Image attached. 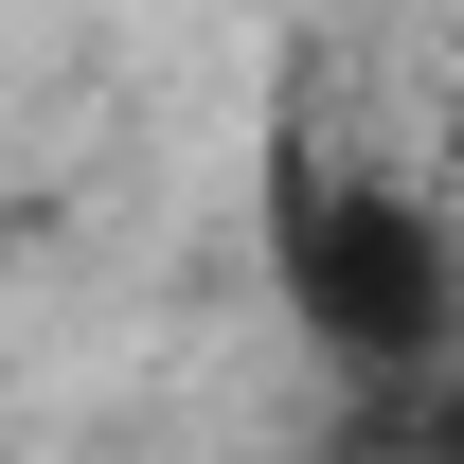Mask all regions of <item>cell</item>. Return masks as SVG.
I'll use <instances>...</instances> for the list:
<instances>
[{"instance_id": "7a4b0ae2", "label": "cell", "mask_w": 464, "mask_h": 464, "mask_svg": "<svg viewBox=\"0 0 464 464\" xmlns=\"http://www.w3.org/2000/svg\"><path fill=\"white\" fill-rule=\"evenodd\" d=\"M447 143H464V125H447Z\"/></svg>"}, {"instance_id": "6da1fadb", "label": "cell", "mask_w": 464, "mask_h": 464, "mask_svg": "<svg viewBox=\"0 0 464 464\" xmlns=\"http://www.w3.org/2000/svg\"><path fill=\"white\" fill-rule=\"evenodd\" d=\"M286 304H304L340 357L411 375V357H447L464 268H447V232L411 215V197H357V179H286Z\"/></svg>"}]
</instances>
